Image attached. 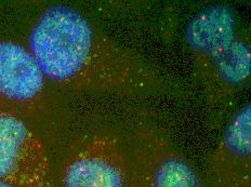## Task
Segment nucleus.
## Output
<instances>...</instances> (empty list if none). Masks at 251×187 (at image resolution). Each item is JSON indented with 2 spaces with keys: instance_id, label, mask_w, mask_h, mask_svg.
Wrapping results in <instances>:
<instances>
[{
  "instance_id": "1",
  "label": "nucleus",
  "mask_w": 251,
  "mask_h": 187,
  "mask_svg": "<svg viewBox=\"0 0 251 187\" xmlns=\"http://www.w3.org/2000/svg\"><path fill=\"white\" fill-rule=\"evenodd\" d=\"M27 49L46 79L61 87L135 94L161 85L158 72L141 56L66 4L40 13L30 27Z\"/></svg>"
},
{
  "instance_id": "2",
  "label": "nucleus",
  "mask_w": 251,
  "mask_h": 187,
  "mask_svg": "<svg viewBox=\"0 0 251 187\" xmlns=\"http://www.w3.org/2000/svg\"><path fill=\"white\" fill-rule=\"evenodd\" d=\"M186 41L212 101L238 91L250 76V45L233 12L214 6L198 14L186 30Z\"/></svg>"
},
{
  "instance_id": "3",
  "label": "nucleus",
  "mask_w": 251,
  "mask_h": 187,
  "mask_svg": "<svg viewBox=\"0 0 251 187\" xmlns=\"http://www.w3.org/2000/svg\"><path fill=\"white\" fill-rule=\"evenodd\" d=\"M0 180L14 187H53L45 143L10 111H0Z\"/></svg>"
},
{
  "instance_id": "4",
  "label": "nucleus",
  "mask_w": 251,
  "mask_h": 187,
  "mask_svg": "<svg viewBox=\"0 0 251 187\" xmlns=\"http://www.w3.org/2000/svg\"><path fill=\"white\" fill-rule=\"evenodd\" d=\"M125 143L145 187H203L192 165L154 124H138Z\"/></svg>"
},
{
  "instance_id": "5",
  "label": "nucleus",
  "mask_w": 251,
  "mask_h": 187,
  "mask_svg": "<svg viewBox=\"0 0 251 187\" xmlns=\"http://www.w3.org/2000/svg\"><path fill=\"white\" fill-rule=\"evenodd\" d=\"M124 142L108 131L89 134L67 163L63 187H126Z\"/></svg>"
},
{
  "instance_id": "6",
  "label": "nucleus",
  "mask_w": 251,
  "mask_h": 187,
  "mask_svg": "<svg viewBox=\"0 0 251 187\" xmlns=\"http://www.w3.org/2000/svg\"><path fill=\"white\" fill-rule=\"evenodd\" d=\"M47 82L26 47L0 40V101L21 111H33L43 103Z\"/></svg>"
},
{
  "instance_id": "7",
  "label": "nucleus",
  "mask_w": 251,
  "mask_h": 187,
  "mask_svg": "<svg viewBox=\"0 0 251 187\" xmlns=\"http://www.w3.org/2000/svg\"><path fill=\"white\" fill-rule=\"evenodd\" d=\"M251 156V105L245 104L224 129L213 159L219 171L245 174Z\"/></svg>"
},
{
  "instance_id": "8",
  "label": "nucleus",
  "mask_w": 251,
  "mask_h": 187,
  "mask_svg": "<svg viewBox=\"0 0 251 187\" xmlns=\"http://www.w3.org/2000/svg\"><path fill=\"white\" fill-rule=\"evenodd\" d=\"M0 187H14L13 185L7 183V182H4L2 180H0Z\"/></svg>"
}]
</instances>
